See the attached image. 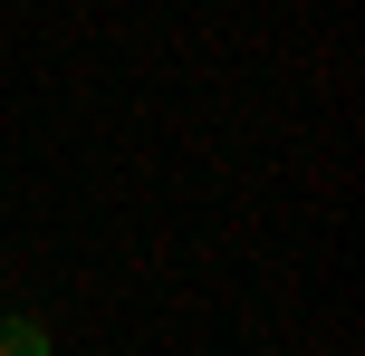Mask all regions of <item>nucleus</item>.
Returning <instances> with one entry per match:
<instances>
[{
  "mask_svg": "<svg viewBox=\"0 0 365 356\" xmlns=\"http://www.w3.org/2000/svg\"><path fill=\"white\" fill-rule=\"evenodd\" d=\"M58 337H48V327H38V318H0V356H48Z\"/></svg>",
  "mask_w": 365,
  "mask_h": 356,
  "instance_id": "f257e3e1",
  "label": "nucleus"
}]
</instances>
